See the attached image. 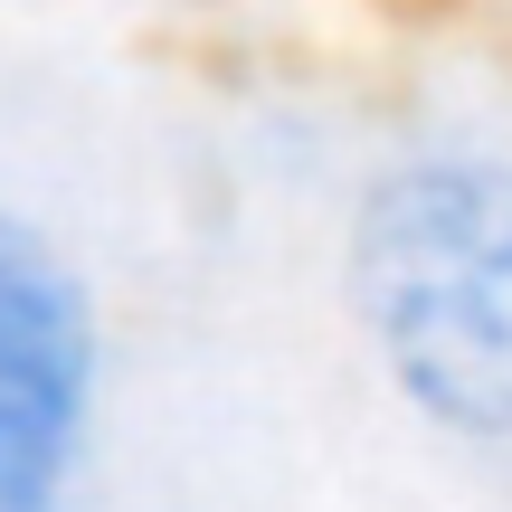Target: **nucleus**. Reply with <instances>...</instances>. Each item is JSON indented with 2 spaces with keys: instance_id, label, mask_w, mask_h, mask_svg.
Masks as SVG:
<instances>
[{
  "instance_id": "obj_1",
  "label": "nucleus",
  "mask_w": 512,
  "mask_h": 512,
  "mask_svg": "<svg viewBox=\"0 0 512 512\" xmlns=\"http://www.w3.org/2000/svg\"><path fill=\"white\" fill-rule=\"evenodd\" d=\"M351 313L427 427L512 446V162H389L351 219Z\"/></svg>"
},
{
  "instance_id": "obj_3",
  "label": "nucleus",
  "mask_w": 512,
  "mask_h": 512,
  "mask_svg": "<svg viewBox=\"0 0 512 512\" xmlns=\"http://www.w3.org/2000/svg\"><path fill=\"white\" fill-rule=\"evenodd\" d=\"M181 10H228V0H181Z\"/></svg>"
},
{
  "instance_id": "obj_2",
  "label": "nucleus",
  "mask_w": 512,
  "mask_h": 512,
  "mask_svg": "<svg viewBox=\"0 0 512 512\" xmlns=\"http://www.w3.org/2000/svg\"><path fill=\"white\" fill-rule=\"evenodd\" d=\"M105 332L76 266L0 209V512H67L95 446Z\"/></svg>"
}]
</instances>
